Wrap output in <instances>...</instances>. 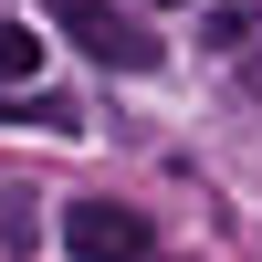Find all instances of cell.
<instances>
[{"label": "cell", "mask_w": 262, "mask_h": 262, "mask_svg": "<svg viewBox=\"0 0 262 262\" xmlns=\"http://www.w3.org/2000/svg\"><path fill=\"white\" fill-rule=\"evenodd\" d=\"M63 252H74V262H147V210L74 200V210H63Z\"/></svg>", "instance_id": "obj_1"}, {"label": "cell", "mask_w": 262, "mask_h": 262, "mask_svg": "<svg viewBox=\"0 0 262 262\" xmlns=\"http://www.w3.org/2000/svg\"><path fill=\"white\" fill-rule=\"evenodd\" d=\"M53 21H63L95 63H116V74H147V63H158V32H137V21L105 11V0H53Z\"/></svg>", "instance_id": "obj_2"}, {"label": "cell", "mask_w": 262, "mask_h": 262, "mask_svg": "<svg viewBox=\"0 0 262 262\" xmlns=\"http://www.w3.org/2000/svg\"><path fill=\"white\" fill-rule=\"evenodd\" d=\"M42 42H53V32H32V21H0V84L42 74Z\"/></svg>", "instance_id": "obj_3"}, {"label": "cell", "mask_w": 262, "mask_h": 262, "mask_svg": "<svg viewBox=\"0 0 262 262\" xmlns=\"http://www.w3.org/2000/svg\"><path fill=\"white\" fill-rule=\"evenodd\" d=\"M252 32H262V21L242 11V0H221V11H210V21H200V42H210V53H242V42H252Z\"/></svg>", "instance_id": "obj_4"}, {"label": "cell", "mask_w": 262, "mask_h": 262, "mask_svg": "<svg viewBox=\"0 0 262 262\" xmlns=\"http://www.w3.org/2000/svg\"><path fill=\"white\" fill-rule=\"evenodd\" d=\"M0 242H11L21 262H32V210H21V189H0Z\"/></svg>", "instance_id": "obj_5"}]
</instances>
